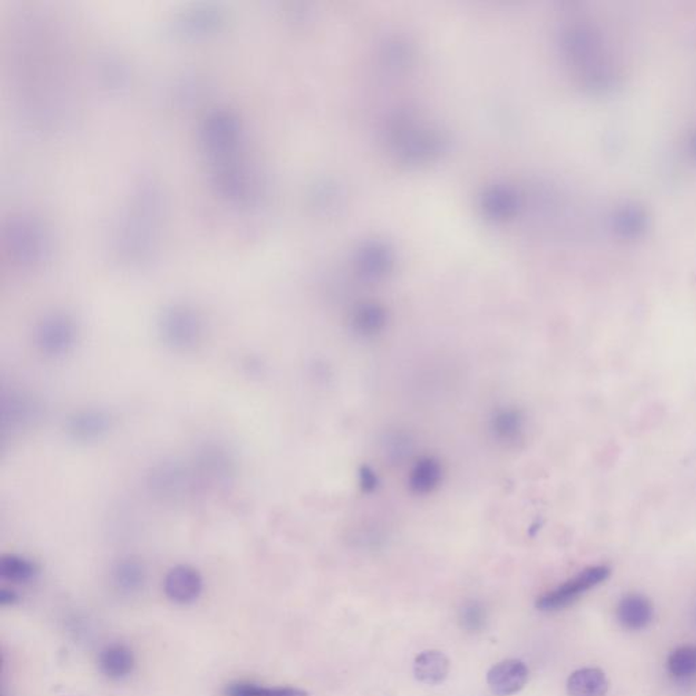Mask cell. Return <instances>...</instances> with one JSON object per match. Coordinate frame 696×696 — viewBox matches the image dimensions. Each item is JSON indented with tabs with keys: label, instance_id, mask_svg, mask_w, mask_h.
<instances>
[{
	"label": "cell",
	"instance_id": "9a60e30c",
	"mask_svg": "<svg viewBox=\"0 0 696 696\" xmlns=\"http://www.w3.org/2000/svg\"><path fill=\"white\" fill-rule=\"evenodd\" d=\"M668 671L676 679H690L696 674V646L677 647L668 658Z\"/></svg>",
	"mask_w": 696,
	"mask_h": 696
},
{
	"label": "cell",
	"instance_id": "30bf717a",
	"mask_svg": "<svg viewBox=\"0 0 696 696\" xmlns=\"http://www.w3.org/2000/svg\"><path fill=\"white\" fill-rule=\"evenodd\" d=\"M449 668H450V663L443 652L429 650V652H423L416 657L415 663H413V673L419 682H424V684L437 685L448 677Z\"/></svg>",
	"mask_w": 696,
	"mask_h": 696
},
{
	"label": "cell",
	"instance_id": "e0dca14e",
	"mask_svg": "<svg viewBox=\"0 0 696 696\" xmlns=\"http://www.w3.org/2000/svg\"><path fill=\"white\" fill-rule=\"evenodd\" d=\"M459 619H461L462 627L469 631H478L486 623V612L483 611L480 604L469 603L461 609Z\"/></svg>",
	"mask_w": 696,
	"mask_h": 696
},
{
	"label": "cell",
	"instance_id": "6da1fadb",
	"mask_svg": "<svg viewBox=\"0 0 696 696\" xmlns=\"http://www.w3.org/2000/svg\"><path fill=\"white\" fill-rule=\"evenodd\" d=\"M609 574H611V570L606 566L585 568L578 575L560 585L557 589L541 595L536 603V606L540 611L546 612L559 611V609L566 608L574 601L578 600L579 595L605 581Z\"/></svg>",
	"mask_w": 696,
	"mask_h": 696
},
{
	"label": "cell",
	"instance_id": "2e32d148",
	"mask_svg": "<svg viewBox=\"0 0 696 696\" xmlns=\"http://www.w3.org/2000/svg\"><path fill=\"white\" fill-rule=\"evenodd\" d=\"M521 418L514 411H503L494 420L495 432L502 438L516 437L521 431Z\"/></svg>",
	"mask_w": 696,
	"mask_h": 696
},
{
	"label": "cell",
	"instance_id": "d6986e66",
	"mask_svg": "<svg viewBox=\"0 0 696 696\" xmlns=\"http://www.w3.org/2000/svg\"><path fill=\"white\" fill-rule=\"evenodd\" d=\"M362 484H363L364 489L374 488L375 487V476L369 469L364 468L361 473Z\"/></svg>",
	"mask_w": 696,
	"mask_h": 696
},
{
	"label": "cell",
	"instance_id": "3957f363",
	"mask_svg": "<svg viewBox=\"0 0 696 696\" xmlns=\"http://www.w3.org/2000/svg\"><path fill=\"white\" fill-rule=\"evenodd\" d=\"M75 326L64 317H51L40 324L37 329L38 348L46 355L57 356L68 353L75 343Z\"/></svg>",
	"mask_w": 696,
	"mask_h": 696
},
{
	"label": "cell",
	"instance_id": "4fadbf2b",
	"mask_svg": "<svg viewBox=\"0 0 696 696\" xmlns=\"http://www.w3.org/2000/svg\"><path fill=\"white\" fill-rule=\"evenodd\" d=\"M116 586L124 593L139 592L143 586L146 573L140 562L135 559L121 560L114 568Z\"/></svg>",
	"mask_w": 696,
	"mask_h": 696
},
{
	"label": "cell",
	"instance_id": "8fae6325",
	"mask_svg": "<svg viewBox=\"0 0 696 696\" xmlns=\"http://www.w3.org/2000/svg\"><path fill=\"white\" fill-rule=\"evenodd\" d=\"M442 478V469L435 459H421L411 470L410 487L416 494H429L437 488Z\"/></svg>",
	"mask_w": 696,
	"mask_h": 696
},
{
	"label": "cell",
	"instance_id": "5b68a950",
	"mask_svg": "<svg viewBox=\"0 0 696 696\" xmlns=\"http://www.w3.org/2000/svg\"><path fill=\"white\" fill-rule=\"evenodd\" d=\"M529 671L519 660H506L489 669L487 682L497 696H510L519 692L527 684Z\"/></svg>",
	"mask_w": 696,
	"mask_h": 696
},
{
	"label": "cell",
	"instance_id": "ba28073f",
	"mask_svg": "<svg viewBox=\"0 0 696 696\" xmlns=\"http://www.w3.org/2000/svg\"><path fill=\"white\" fill-rule=\"evenodd\" d=\"M98 666L108 679L121 680L132 673L135 668V657L130 647L125 644H109L100 652Z\"/></svg>",
	"mask_w": 696,
	"mask_h": 696
},
{
	"label": "cell",
	"instance_id": "8992f818",
	"mask_svg": "<svg viewBox=\"0 0 696 696\" xmlns=\"http://www.w3.org/2000/svg\"><path fill=\"white\" fill-rule=\"evenodd\" d=\"M616 616L620 624L627 630L641 631L652 623L654 617V606L649 598L633 593L620 600Z\"/></svg>",
	"mask_w": 696,
	"mask_h": 696
},
{
	"label": "cell",
	"instance_id": "277c9868",
	"mask_svg": "<svg viewBox=\"0 0 696 696\" xmlns=\"http://www.w3.org/2000/svg\"><path fill=\"white\" fill-rule=\"evenodd\" d=\"M163 589L166 595L177 604H192L203 592V578L190 566H176L166 574Z\"/></svg>",
	"mask_w": 696,
	"mask_h": 696
},
{
	"label": "cell",
	"instance_id": "52a82bcc",
	"mask_svg": "<svg viewBox=\"0 0 696 696\" xmlns=\"http://www.w3.org/2000/svg\"><path fill=\"white\" fill-rule=\"evenodd\" d=\"M111 418L103 411L87 410L73 413L67 421L68 432L75 440H90L109 431Z\"/></svg>",
	"mask_w": 696,
	"mask_h": 696
},
{
	"label": "cell",
	"instance_id": "7c38bea8",
	"mask_svg": "<svg viewBox=\"0 0 696 696\" xmlns=\"http://www.w3.org/2000/svg\"><path fill=\"white\" fill-rule=\"evenodd\" d=\"M38 568L32 560L18 555H5L0 559V576L14 584H26L37 576Z\"/></svg>",
	"mask_w": 696,
	"mask_h": 696
},
{
	"label": "cell",
	"instance_id": "7a4b0ae2",
	"mask_svg": "<svg viewBox=\"0 0 696 696\" xmlns=\"http://www.w3.org/2000/svg\"><path fill=\"white\" fill-rule=\"evenodd\" d=\"M166 344L176 350H189L201 339V323L192 313L174 312L166 315L160 326Z\"/></svg>",
	"mask_w": 696,
	"mask_h": 696
},
{
	"label": "cell",
	"instance_id": "9c48e42d",
	"mask_svg": "<svg viewBox=\"0 0 696 696\" xmlns=\"http://www.w3.org/2000/svg\"><path fill=\"white\" fill-rule=\"evenodd\" d=\"M608 687L605 673L597 668L579 669L567 680L568 696H605Z\"/></svg>",
	"mask_w": 696,
	"mask_h": 696
},
{
	"label": "cell",
	"instance_id": "5bb4252c",
	"mask_svg": "<svg viewBox=\"0 0 696 696\" xmlns=\"http://www.w3.org/2000/svg\"><path fill=\"white\" fill-rule=\"evenodd\" d=\"M225 696H307V692L293 687H264L253 682H233L225 690Z\"/></svg>",
	"mask_w": 696,
	"mask_h": 696
},
{
	"label": "cell",
	"instance_id": "ac0fdd59",
	"mask_svg": "<svg viewBox=\"0 0 696 696\" xmlns=\"http://www.w3.org/2000/svg\"><path fill=\"white\" fill-rule=\"evenodd\" d=\"M16 601H18V595H16L15 592H13V590L2 589V592H0V604H2L3 606L13 605Z\"/></svg>",
	"mask_w": 696,
	"mask_h": 696
}]
</instances>
